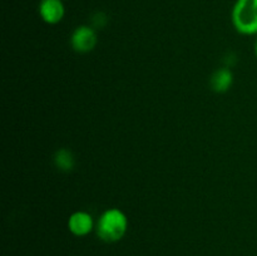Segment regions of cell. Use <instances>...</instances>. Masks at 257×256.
I'll list each match as a JSON object with an SVG mask.
<instances>
[{
	"label": "cell",
	"mask_w": 257,
	"mask_h": 256,
	"mask_svg": "<svg viewBox=\"0 0 257 256\" xmlns=\"http://www.w3.org/2000/svg\"><path fill=\"white\" fill-rule=\"evenodd\" d=\"M128 230V218L117 207L103 211L95 222V232L102 241L108 243L117 242L124 237Z\"/></svg>",
	"instance_id": "obj_1"
},
{
	"label": "cell",
	"mask_w": 257,
	"mask_h": 256,
	"mask_svg": "<svg viewBox=\"0 0 257 256\" xmlns=\"http://www.w3.org/2000/svg\"><path fill=\"white\" fill-rule=\"evenodd\" d=\"M231 20L240 34L257 35V0H236Z\"/></svg>",
	"instance_id": "obj_2"
},
{
	"label": "cell",
	"mask_w": 257,
	"mask_h": 256,
	"mask_svg": "<svg viewBox=\"0 0 257 256\" xmlns=\"http://www.w3.org/2000/svg\"><path fill=\"white\" fill-rule=\"evenodd\" d=\"M107 23H108L107 15L102 12H98L92 17V24L90 25L97 30V29H102V28H104L105 25H107Z\"/></svg>",
	"instance_id": "obj_8"
},
{
	"label": "cell",
	"mask_w": 257,
	"mask_h": 256,
	"mask_svg": "<svg viewBox=\"0 0 257 256\" xmlns=\"http://www.w3.org/2000/svg\"><path fill=\"white\" fill-rule=\"evenodd\" d=\"M225 62H226V67H227V68L233 67V65H235V63H236L235 54H233V53H228L227 57H226V59H225Z\"/></svg>",
	"instance_id": "obj_9"
},
{
	"label": "cell",
	"mask_w": 257,
	"mask_h": 256,
	"mask_svg": "<svg viewBox=\"0 0 257 256\" xmlns=\"http://www.w3.org/2000/svg\"><path fill=\"white\" fill-rule=\"evenodd\" d=\"M255 55H256V58H257V35H256V40H255Z\"/></svg>",
	"instance_id": "obj_10"
},
{
	"label": "cell",
	"mask_w": 257,
	"mask_h": 256,
	"mask_svg": "<svg viewBox=\"0 0 257 256\" xmlns=\"http://www.w3.org/2000/svg\"><path fill=\"white\" fill-rule=\"evenodd\" d=\"M98 43L97 30L92 25H79L70 35V47L79 54L92 52Z\"/></svg>",
	"instance_id": "obj_3"
},
{
	"label": "cell",
	"mask_w": 257,
	"mask_h": 256,
	"mask_svg": "<svg viewBox=\"0 0 257 256\" xmlns=\"http://www.w3.org/2000/svg\"><path fill=\"white\" fill-rule=\"evenodd\" d=\"M68 228L78 237H83L92 232L95 228L93 216L87 211H75L68 218Z\"/></svg>",
	"instance_id": "obj_5"
},
{
	"label": "cell",
	"mask_w": 257,
	"mask_h": 256,
	"mask_svg": "<svg viewBox=\"0 0 257 256\" xmlns=\"http://www.w3.org/2000/svg\"><path fill=\"white\" fill-rule=\"evenodd\" d=\"M54 165L60 172H70L73 171L75 166V157L73 152L68 148H59L57 152L54 153Z\"/></svg>",
	"instance_id": "obj_7"
},
{
	"label": "cell",
	"mask_w": 257,
	"mask_h": 256,
	"mask_svg": "<svg viewBox=\"0 0 257 256\" xmlns=\"http://www.w3.org/2000/svg\"><path fill=\"white\" fill-rule=\"evenodd\" d=\"M211 88L216 93H225L232 87L233 73L230 68H220L211 77Z\"/></svg>",
	"instance_id": "obj_6"
},
{
	"label": "cell",
	"mask_w": 257,
	"mask_h": 256,
	"mask_svg": "<svg viewBox=\"0 0 257 256\" xmlns=\"http://www.w3.org/2000/svg\"><path fill=\"white\" fill-rule=\"evenodd\" d=\"M40 18L49 25L59 24L65 15V7L63 0H40L38 7Z\"/></svg>",
	"instance_id": "obj_4"
}]
</instances>
